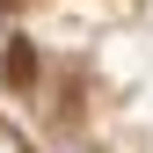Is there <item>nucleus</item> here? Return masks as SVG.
<instances>
[{
  "instance_id": "nucleus-1",
  "label": "nucleus",
  "mask_w": 153,
  "mask_h": 153,
  "mask_svg": "<svg viewBox=\"0 0 153 153\" xmlns=\"http://www.w3.org/2000/svg\"><path fill=\"white\" fill-rule=\"evenodd\" d=\"M0 80H7V88H36V44L15 36V44L0 51Z\"/></svg>"
}]
</instances>
